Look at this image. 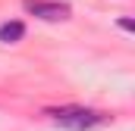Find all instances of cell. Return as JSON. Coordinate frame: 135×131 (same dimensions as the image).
<instances>
[{"label":"cell","instance_id":"cell-1","mask_svg":"<svg viewBox=\"0 0 135 131\" xmlns=\"http://www.w3.org/2000/svg\"><path fill=\"white\" fill-rule=\"evenodd\" d=\"M44 116L69 131H91L107 122V116L91 109V106H54V109H44Z\"/></svg>","mask_w":135,"mask_h":131},{"label":"cell","instance_id":"cell-4","mask_svg":"<svg viewBox=\"0 0 135 131\" xmlns=\"http://www.w3.org/2000/svg\"><path fill=\"white\" fill-rule=\"evenodd\" d=\"M119 28H123V31H129V34L135 31V25H132V19H119Z\"/></svg>","mask_w":135,"mask_h":131},{"label":"cell","instance_id":"cell-2","mask_svg":"<svg viewBox=\"0 0 135 131\" xmlns=\"http://www.w3.org/2000/svg\"><path fill=\"white\" fill-rule=\"evenodd\" d=\"M22 6H25L28 16L41 19V22H66L72 16V6L60 3V0H25Z\"/></svg>","mask_w":135,"mask_h":131},{"label":"cell","instance_id":"cell-3","mask_svg":"<svg viewBox=\"0 0 135 131\" xmlns=\"http://www.w3.org/2000/svg\"><path fill=\"white\" fill-rule=\"evenodd\" d=\"M22 37H25V22L22 19H13V22L0 25V44H19Z\"/></svg>","mask_w":135,"mask_h":131}]
</instances>
